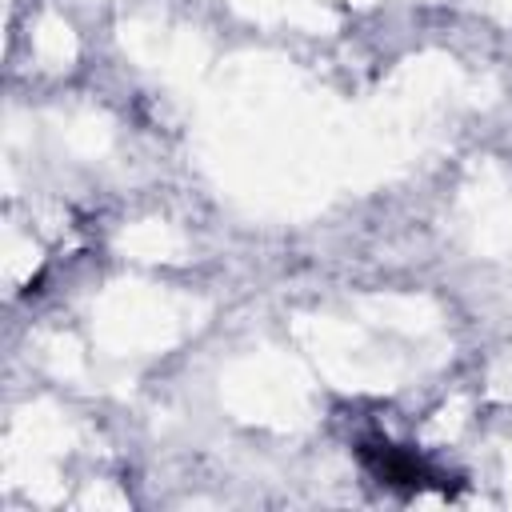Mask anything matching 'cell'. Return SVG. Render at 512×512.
<instances>
[{
  "label": "cell",
  "instance_id": "1",
  "mask_svg": "<svg viewBox=\"0 0 512 512\" xmlns=\"http://www.w3.org/2000/svg\"><path fill=\"white\" fill-rule=\"evenodd\" d=\"M360 460L388 488H428V484L440 480L428 460H420L412 448H400V444H388V440L360 444Z\"/></svg>",
  "mask_w": 512,
  "mask_h": 512
}]
</instances>
